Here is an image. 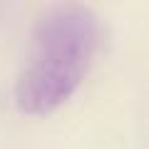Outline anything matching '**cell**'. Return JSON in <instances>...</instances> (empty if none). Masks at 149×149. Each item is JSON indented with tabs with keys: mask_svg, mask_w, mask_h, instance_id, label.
I'll list each match as a JSON object with an SVG mask.
<instances>
[{
	"mask_svg": "<svg viewBox=\"0 0 149 149\" xmlns=\"http://www.w3.org/2000/svg\"><path fill=\"white\" fill-rule=\"evenodd\" d=\"M97 42L100 20L85 3H60L45 10L15 85L17 109L45 117L62 107L85 82Z\"/></svg>",
	"mask_w": 149,
	"mask_h": 149,
	"instance_id": "6da1fadb",
	"label": "cell"
}]
</instances>
